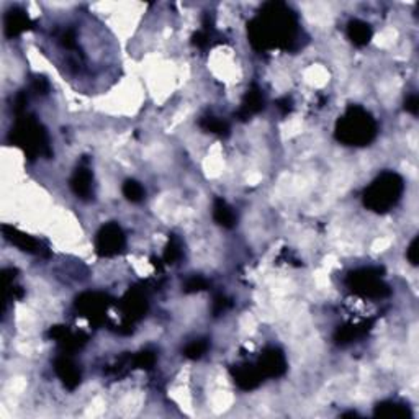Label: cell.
<instances>
[{
	"mask_svg": "<svg viewBox=\"0 0 419 419\" xmlns=\"http://www.w3.org/2000/svg\"><path fill=\"white\" fill-rule=\"evenodd\" d=\"M298 17L284 2H269L247 23L249 43L259 53L290 49L298 41Z\"/></svg>",
	"mask_w": 419,
	"mask_h": 419,
	"instance_id": "6da1fadb",
	"label": "cell"
},
{
	"mask_svg": "<svg viewBox=\"0 0 419 419\" xmlns=\"http://www.w3.org/2000/svg\"><path fill=\"white\" fill-rule=\"evenodd\" d=\"M8 143L20 148L31 162L38 158H53L48 131L35 115L28 112L15 115V123L8 133Z\"/></svg>",
	"mask_w": 419,
	"mask_h": 419,
	"instance_id": "7a4b0ae2",
	"label": "cell"
},
{
	"mask_svg": "<svg viewBox=\"0 0 419 419\" xmlns=\"http://www.w3.org/2000/svg\"><path fill=\"white\" fill-rule=\"evenodd\" d=\"M379 125L370 112L360 105H349L336 121L334 136L346 146H367L376 138Z\"/></svg>",
	"mask_w": 419,
	"mask_h": 419,
	"instance_id": "3957f363",
	"label": "cell"
},
{
	"mask_svg": "<svg viewBox=\"0 0 419 419\" xmlns=\"http://www.w3.org/2000/svg\"><path fill=\"white\" fill-rule=\"evenodd\" d=\"M403 192V177L393 171H385L365 188L362 201L374 213H387L402 200Z\"/></svg>",
	"mask_w": 419,
	"mask_h": 419,
	"instance_id": "277c9868",
	"label": "cell"
},
{
	"mask_svg": "<svg viewBox=\"0 0 419 419\" xmlns=\"http://www.w3.org/2000/svg\"><path fill=\"white\" fill-rule=\"evenodd\" d=\"M382 274L383 269L380 267H364V269L352 271L346 277V285L352 294L359 295L362 298H387L392 295V290L383 282Z\"/></svg>",
	"mask_w": 419,
	"mask_h": 419,
	"instance_id": "5b68a950",
	"label": "cell"
},
{
	"mask_svg": "<svg viewBox=\"0 0 419 419\" xmlns=\"http://www.w3.org/2000/svg\"><path fill=\"white\" fill-rule=\"evenodd\" d=\"M121 317H123V324H120L116 333L123 334V336H128V334H133L135 331V324L141 321L146 317L149 308V301H148V290H146L144 285H135L126 291L123 295V298L120 300L119 303Z\"/></svg>",
	"mask_w": 419,
	"mask_h": 419,
	"instance_id": "8992f818",
	"label": "cell"
},
{
	"mask_svg": "<svg viewBox=\"0 0 419 419\" xmlns=\"http://www.w3.org/2000/svg\"><path fill=\"white\" fill-rule=\"evenodd\" d=\"M110 305L112 298L102 291H84L74 301L75 312L87 318L93 326H100L105 321V314Z\"/></svg>",
	"mask_w": 419,
	"mask_h": 419,
	"instance_id": "52a82bcc",
	"label": "cell"
},
{
	"mask_svg": "<svg viewBox=\"0 0 419 419\" xmlns=\"http://www.w3.org/2000/svg\"><path fill=\"white\" fill-rule=\"evenodd\" d=\"M126 236L119 223H107L96 236V251L100 257H115L125 251Z\"/></svg>",
	"mask_w": 419,
	"mask_h": 419,
	"instance_id": "ba28073f",
	"label": "cell"
},
{
	"mask_svg": "<svg viewBox=\"0 0 419 419\" xmlns=\"http://www.w3.org/2000/svg\"><path fill=\"white\" fill-rule=\"evenodd\" d=\"M2 233L7 241L20 249V251L33 254V256L49 257V249L43 246V243L41 241H38V239L30 236V234L23 233L20 229L13 228L10 224H2Z\"/></svg>",
	"mask_w": 419,
	"mask_h": 419,
	"instance_id": "9c48e42d",
	"label": "cell"
},
{
	"mask_svg": "<svg viewBox=\"0 0 419 419\" xmlns=\"http://www.w3.org/2000/svg\"><path fill=\"white\" fill-rule=\"evenodd\" d=\"M257 369L264 379H279L284 376L287 372V359L285 354L277 347H269L259 357Z\"/></svg>",
	"mask_w": 419,
	"mask_h": 419,
	"instance_id": "30bf717a",
	"label": "cell"
},
{
	"mask_svg": "<svg viewBox=\"0 0 419 419\" xmlns=\"http://www.w3.org/2000/svg\"><path fill=\"white\" fill-rule=\"evenodd\" d=\"M54 372L58 375V379L63 382V385L70 392H74L82 382V374L77 364L70 359L68 354H61L53 362Z\"/></svg>",
	"mask_w": 419,
	"mask_h": 419,
	"instance_id": "8fae6325",
	"label": "cell"
},
{
	"mask_svg": "<svg viewBox=\"0 0 419 419\" xmlns=\"http://www.w3.org/2000/svg\"><path fill=\"white\" fill-rule=\"evenodd\" d=\"M70 188L74 195L81 200H91L93 197V172L87 159H84L74 171L70 177Z\"/></svg>",
	"mask_w": 419,
	"mask_h": 419,
	"instance_id": "7c38bea8",
	"label": "cell"
},
{
	"mask_svg": "<svg viewBox=\"0 0 419 419\" xmlns=\"http://www.w3.org/2000/svg\"><path fill=\"white\" fill-rule=\"evenodd\" d=\"M48 337L58 344L61 349L64 351V354L68 352H75L87 344L89 336L84 333H73L68 326H53L48 331Z\"/></svg>",
	"mask_w": 419,
	"mask_h": 419,
	"instance_id": "4fadbf2b",
	"label": "cell"
},
{
	"mask_svg": "<svg viewBox=\"0 0 419 419\" xmlns=\"http://www.w3.org/2000/svg\"><path fill=\"white\" fill-rule=\"evenodd\" d=\"M264 108H266V98L262 96L261 87H259L257 84H252V86L247 89L246 96H244L241 102V107L234 113V116L241 121H247L251 120L254 115L261 113Z\"/></svg>",
	"mask_w": 419,
	"mask_h": 419,
	"instance_id": "5bb4252c",
	"label": "cell"
},
{
	"mask_svg": "<svg viewBox=\"0 0 419 419\" xmlns=\"http://www.w3.org/2000/svg\"><path fill=\"white\" fill-rule=\"evenodd\" d=\"M231 376L234 383L238 385V388L244 390V392L256 390L259 385L264 382V376L261 372H259L257 365H252V364L234 365L231 369Z\"/></svg>",
	"mask_w": 419,
	"mask_h": 419,
	"instance_id": "9a60e30c",
	"label": "cell"
},
{
	"mask_svg": "<svg viewBox=\"0 0 419 419\" xmlns=\"http://www.w3.org/2000/svg\"><path fill=\"white\" fill-rule=\"evenodd\" d=\"M33 28L31 18L26 15L22 8H10L7 12L6 20H3V30H6L7 38H15L22 33H25Z\"/></svg>",
	"mask_w": 419,
	"mask_h": 419,
	"instance_id": "2e32d148",
	"label": "cell"
},
{
	"mask_svg": "<svg viewBox=\"0 0 419 419\" xmlns=\"http://www.w3.org/2000/svg\"><path fill=\"white\" fill-rule=\"evenodd\" d=\"M372 321H362L359 324H346V326H339L334 333V342L337 346H347L356 342L357 339H362L367 333L370 331Z\"/></svg>",
	"mask_w": 419,
	"mask_h": 419,
	"instance_id": "e0dca14e",
	"label": "cell"
},
{
	"mask_svg": "<svg viewBox=\"0 0 419 419\" xmlns=\"http://www.w3.org/2000/svg\"><path fill=\"white\" fill-rule=\"evenodd\" d=\"M374 416L385 419H411L413 413L406 404L397 402H382L375 406Z\"/></svg>",
	"mask_w": 419,
	"mask_h": 419,
	"instance_id": "ac0fdd59",
	"label": "cell"
},
{
	"mask_svg": "<svg viewBox=\"0 0 419 419\" xmlns=\"http://www.w3.org/2000/svg\"><path fill=\"white\" fill-rule=\"evenodd\" d=\"M347 36H349V40L357 48H364V46L370 43L374 31H372L369 23L354 18V20L347 23Z\"/></svg>",
	"mask_w": 419,
	"mask_h": 419,
	"instance_id": "d6986e66",
	"label": "cell"
},
{
	"mask_svg": "<svg viewBox=\"0 0 419 419\" xmlns=\"http://www.w3.org/2000/svg\"><path fill=\"white\" fill-rule=\"evenodd\" d=\"M213 220L224 229H233L238 224L236 211L223 199H215L213 201Z\"/></svg>",
	"mask_w": 419,
	"mask_h": 419,
	"instance_id": "ffe728a7",
	"label": "cell"
},
{
	"mask_svg": "<svg viewBox=\"0 0 419 419\" xmlns=\"http://www.w3.org/2000/svg\"><path fill=\"white\" fill-rule=\"evenodd\" d=\"M199 126L206 133H213L220 138H228L229 133H231V128H229L228 121L218 119V116L213 115H206L201 116L199 121Z\"/></svg>",
	"mask_w": 419,
	"mask_h": 419,
	"instance_id": "44dd1931",
	"label": "cell"
},
{
	"mask_svg": "<svg viewBox=\"0 0 419 419\" xmlns=\"http://www.w3.org/2000/svg\"><path fill=\"white\" fill-rule=\"evenodd\" d=\"M183 257V246L182 241L178 239L177 234H171L169 236V243L166 249H164V264H167V266H174V264H177L181 259Z\"/></svg>",
	"mask_w": 419,
	"mask_h": 419,
	"instance_id": "7402d4cb",
	"label": "cell"
},
{
	"mask_svg": "<svg viewBox=\"0 0 419 419\" xmlns=\"http://www.w3.org/2000/svg\"><path fill=\"white\" fill-rule=\"evenodd\" d=\"M210 349V341L208 339H195V341L188 342L183 347V356L190 360H199L204 357Z\"/></svg>",
	"mask_w": 419,
	"mask_h": 419,
	"instance_id": "603a6c76",
	"label": "cell"
},
{
	"mask_svg": "<svg viewBox=\"0 0 419 419\" xmlns=\"http://www.w3.org/2000/svg\"><path fill=\"white\" fill-rule=\"evenodd\" d=\"M121 190H123L125 199L131 201V204H141L146 197L144 187L141 185L138 181H133V178H128V181L123 183V188H121Z\"/></svg>",
	"mask_w": 419,
	"mask_h": 419,
	"instance_id": "cb8c5ba5",
	"label": "cell"
},
{
	"mask_svg": "<svg viewBox=\"0 0 419 419\" xmlns=\"http://www.w3.org/2000/svg\"><path fill=\"white\" fill-rule=\"evenodd\" d=\"M211 35H213V25L210 23V17L205 15L204 28L192 36V45L197 46V48H200V49H206L210 46Z\"/></svg>",
	"mask_w": 419,
	"mask_h": 419,
	"instance_id": "d4e9b609",
	"label": "cell"
},
{
	"mask_svg": "<svg viewBox=\"0 0 419 419\" xmlns=\"http://www.w3.org/2000/svg\"><path fill=\"white\" fill-rule=\"evenodd\" d=\"M158 356L154 351L144 349L139 351L138 354L133 356V365L135 369H143V370H151L154 365H156Z\"/></svg>",
	"mask_w": 419,
	"mask_h": 419,
	"instance_id": "484cf974",
	"label": "cell"
},
{
	"mask_svg": "<svg viewBox=\"0 0 419 419\" xmlns=\"http://www.w3.org/2000/svg\"><path fill=\"white\" fill-rule=\"evenodd\" d=\"M210 287L208 280L205 279V277L201 275H192L188 277L185 280V284H183V291L185 294H199V291H204Z\"/></svg>",
	"mask_w": 419,
	"mask_h": 419,
	"instance_id": "4316f807",
	"label": "cell"
},
{
	"mask_svg": "<svg viewBox=\"0 0 419 419\" xmlns=\"http://www.w3.org/2000/svg\"><path fill=\"white\" fill-rule=\"evenodd\" d=\"M59 43L64 46L66 49L75 51L77 49V35H75L74 28H64L63 31L59 33Z\"/></svg>",
	"mask_w": 419,
	"mask_h": 419,
	"instance_id": "83f0119b",
	"label": "cell"
},
{
	"mask_svg": "<svg viewBox=\"0 0 419 419\" xmlns=\"http://www.w3.org/2000/svg\"><path fill=\"white\" fill-rule=\"evenodd\" d=\"M233 307L231 300L224 295H216L213 300V305H211V312H213V317H220L224 312H228L229 308Z\"/></svg>",
	"mask_w": 419,
	"mask_h": 419,
	"instance_id": "f1b7e54d",
	"label": "cell"
},
{
	"mask_svg": "<svg viewBox=\"0 0 419 419\" xmlns=\"http://www.w3.org/2000/svg\"><path fill=\"white\" fill-rule=\"evenodd\" d=\"M31 89L38 93V96H46V93L49 92V82H48V79L43 77V75H38V77L33 79Z\"/></svg>",
	"mask_w": 419,
	"mask_h": 419,
	"instance_id": "f546056e",
	"label": "cell"
},
{
	"mask_svg": "<svg viewBox=\"0 0 419 419\" xmlns=\"http://www.w3.org/2000/svg\"><path fill=\"white\" fill-rule=\"evenodd\" d=\"M418 254H419V238L416 236L411 241V244H409V247H408V251H406L408 261L411 262V266H414V267L418 266V261H419Z\"/></svg>",
	"mask_w": 419,
	"mask_h": 419,
	"instance_id": "4dcf8cb0",
	"label": "cell"
},
{
	"mask_svg": "<svg viewBox=\"0 0 419 419\" xmlns=\"http://www.w3.org/2000/svg\"><path fill=\"white\" fill-rule=\"evenodd\" d=\"M404 110L408 113H411L413 116H418L419 113V98L416 93H413V96H409L406 100H404Z\"/></svg>",
	"mask_w": 419,
	"mask_h": 419,
	"instance_id": "1f68e13d",
	"label": "cell"
},
{
	"mask_svg": "<svg viewBox=\"0 0 419 419\" xmlns=\"http://www.w3.org/2000/svg\"><path fill=\"white\" fill-rule=\"evenodd\" d=\"M275 107L279 108L282 115H289V113L294 110V100L290 97H282L275 102Z\"/></svg>",
	"mask_w": 419,
	"mask_h": 419,
	"instance_id": "d6a6232c",
	"label": "cell"
}]
</instances>
